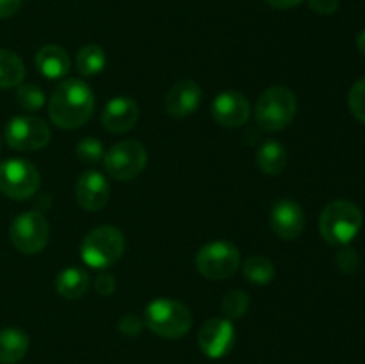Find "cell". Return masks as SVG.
Instances as JSON below:
<instances>
[{
    "label": "cell",
    "mask_w": 365,
    "mask_h": 364,
    "mask_svg": "<svg viewBox=\"0 0 365 364\" xmlns=\"http://www.w3.org/2000/svg\"><path fill=\"white\" fill-rule=\"evenodd\" d=\"M287 150L277 141H267L260 146L257 153V164L266 175H280L287 168Z\"/></svg>",
    "instance_id": "20"
},
{
    "label": "cell",
    "mask_w": 365,
    "mask_h": 364,
    "mask_svg": "<svg viewBox=\"0 0 365 364\" xmlns=\"http://www.w3.org/2000/svg\"><path fill=\"white\" fill-rule=\"evenodd\" d=\"M118 328L123 335H128V338H134L139 332L143 330V320L138 316V314H125V316L120 318V323H118Z\"/></svg>",
    "instance_id": "28"
},
{
    "label": "cell",
    "mask_w": 365,
    "mask_h": 364,
    "mask_svg": "<svg viewBox=\"0 0 365 364\" xmlns=\"http://www.w3.org/2000/svg\"><path fill=\"white\" fill-rule=\"evenodd\" d=\"M125 252V236L120 228L102 225L89 232L81 245V257L89 268L106 270L113 266Z\"/></svg>",
    "instance_id": "5"
},
{
    "label": "cell",
    "mask_w": 365,
    "mask_h": 364,
    "mask_svg": "<svg viewBox=\"0 0 365 364\" xmlns=\"http://www.w3.org/2000/svg\"><path fill=\"white\" fill-rule=\"evenodd\" d=\"M95 111V95L86 82L66 79L59 82L48 100V116L59 128H78Z\"/></svg>",
    "instance_id": "1"
},
{
    "label": "cell",
    "mask_w": 365,
    "mask_h": 364,
    "mask_svg": "<svg viewBox=\"0 0 365 364\" xmlns=\"http://www.w3.org/2000/svg\"><path fill=\"white\" fill-rule=\"evenodd\" d=\"M25 66L13 50L0 49V89L16 88L24 82Z\"/></svg>",
    "instance_id": "21"
},
{
    "label": "cell",
    "mask_w": 365,
    "mask_h": 364,
    "mask_svg": "<svg viewBox=\"0 0 365 364\" xmlns=\"http://www.w3.org/2000/svg\"><path fill=\"white\" fill-rule=\"evenodd\" d=\"M50 127L38 116H14L6 125V143L14 150H39L48 145Z\"/></svg>",
    "instance_id": "10"
},
{
    "label": "cell",
    "mask_w": 365,
    "mask_h": 364,
    "mask_svg": "<svg viewBox=\"0 0 365 364\" xmlns=\"http://www.w3.org/2000/svg\"><path fill=\"white\" fill-rule=\"evenodd\" d=\"M36 68L46 79H63L70 71V56L59 45H45L36 54Z\"/></svg>",
    "instance_id": "17"
},
{
    "label": "cell",
    "mask_w": 365,
    "mask_h": 364,
    "mask_svg": "<svg viewBox=\"0 0 365 364\" xmlns=\"http://www.w3.org/2000/svg\"><path fill=\"white\" fill-rule=\"evenodd\" d=\"M309 7L317 14H334L339 9V0H309Z\"/></svg>",
    "instance_id": "31"
},
{
    "label": "cell",
    "mask_w": 365,
    "mask_h": 364,
    "mask_svg": "<svg viewBox=\"0 0 365 364\" xmlns=\"http://www.w3.org/2000/svg\"><path fill=\"white\" fill-rule=\"evenodd\" d=\"M269 223L274 234L285 241H292L305 227V214L299 203L292 200H278L269 214Z\"/></svg>",
    "instance_id": "13"
},
{
    "label": "cell",
    "mask_w": 365,
    "mask_h": 364,
    "mask_svg": "<svg viewBox=\"0 0 365 364\" xmlns=\"http://www.w3.org/2000/svg\"><path fill=\"white\" fill-rule=\"evenodd\" d=\"M95 289H96V293L102 296L113 295L114 289H116V278H114V275L107 273V271H102V273L96 277Z\"/></svg>",
    "instance_id": "30"
},
{
    "label": "cell",
    "mask_w": 365,
    "mask_h": 364,
    "mask_svg": "<svg viewBox=\"0 0 365 364\" xmlns=\"http://www.w3.org/2000/svg\"><path fill=\"white\" fill-rule=\"evenodd\" d=\"M239 264H241V253L230 241L207 243L200 248L195 259L196 270L210 280L232 277L239 270Z\"/></svg>",
    "instance_id": "6"
},
{
    "label": "cell",
    "mask_w": 365,
    "mask_h": 364,
    "mask_svg": "<svg viewBox=\"0 0 365 364\" xmlns=\"http://www.w3.org/2000/svg\"><path fill=\"white\" fill-rule=\"evenodd\" d=\"M11 241L18 252L25 256L39 253L48 243L50 227L39 211H27L13 220L9 228Z\"/></svg>",
    "instance_id": "8"
},
{
    "label": "cell",
    "mask_w": 365,
    "mask_h": 364,
    "mask_svg": "<svg viewBox=\"0 0 365 364\" xmlns=\"http://www.w3.org/2000/svg\"><path fill=\"white\" fill-rule=\"evenodd\" d=\"M202 103V88L195 81H180L166 96V111L175 118H185Z\"/></svg>",
    "instance_id": "16"
},
{
    "label": "cell",
    "mask_w": 365,
    "mask_h": 364,
    "mask_svg": "<svg viewBox=\"0 0 365 364\" xmlns=\"http://www.w3.org/2000/svg\"><path fill=\"white\" fill-rule=\"evenodd\" d=\"M296 111L298 100L294 93L285 86H273L257 100L255 118L262 131L280 132L294 120Z\"/></svg>",
    "instance_id": "4"
},
{
    "label": "cell",
    "mask_w": 365,
    "mask_h": 364,
    "mask_svg": "<svg viewBox=\"0 0 365 364\" xmlns=\"http://www.w3.org/2000/svg\"><path fill=\"white\" fill-rule=\"evenodd\" d=\"M348 103L356 120L365 123V77L355 82L348 96Z\"/></svg>",
    "instance_id": "27"
},
{
    "label": "cell",
    "mask_w": 365,
    "mask_h": 364,
    "mask_svg": "<svg viewBox=\"0 0 365 364\" xmlns=\"http://www.w3.org/2000/svg\"><path fill=\"white\" fill-rule=\"evenodd\" d=\"M110 196L107 178L100 171L88 170L78 177L75 186V198L86 211H100L107 206Z\"/></svg>",
    "instance_id": "14"
},
{
    "label": "cell",
    "mask_w": 365,
    "mask_h": 364,
    "mask_svg": "<svg viewBox=\"0 0 365 364\" xmlns=\"http://www.w3.org/2000/svg\"><path fill=\"white\" fill-rule=\"evenodd\" d=\"M250 114H252V107L242 93L223 91L212 102L214 120L223 127H241L250 120Z\"/></svg>",
    "instance_id": "12"
},
{
    "label": "cell",
    "mask_w": 365,
    "mask_h": 364,
    "mask_svg": "<svg viewBox=\"0 0 365 364\" xmlns=\"http://www.w3.org/2000/svg\"><path fill=\"white\" fill-rule=\"evenodd\" d=\"M39 171L25 159L0 163V191L13 200H27L39 189Z\"/></svg>",
    "instance_id": "9"
},
{
    "label": "cell",
    "mask_w": 365,
    "mask_h": 364,
    "mask_svg": "<svg viewBox=\"0 0 365 364\" xmlns=\"http://www.w3.org/2000/svg\"><path fill=\"white\" fill-rule=\"evenodd\" d=\"M21 0H0V18H9L20 9Z\"/></svg>",
    "instance_id": "32"
},
{
    "label": "cell",
    "mask_w": 365,
    "mask_h": 364,
    "mask_svg": "<svg viewBox=\"0 0 365 364\" xmlns=\"http://www.w3.org/2000/svg\"><path fill=\"white\" fill-rule=\"evenodd\" d=\"M145 325L166 339H178L191 330V310L184 303L171 298H157L145 309Z\"/></svg>",
    "instance_id": "3"
},
{
    "label": "cell",
    "mask_w": 365,
    "mask_h": 364,
    "mask_svg": "<svg viewBox=\"0 0 365 364\" xmlns=\"http://www.w3.org/2000/svg\"><path fill=\"white\" fill-rule=\"evenodd\" d=\"M75 153H77V157L82 163L95 164L103 159L106 150H103V145L96 138H84L75 146Z\"/></svg>",
    "instance_id": "26"
},
{
    "label": "cell",
    "mask_w": 365,
    "mask_h": 364,
    "mask_svg": "<svg viewBox=\"0 0 365 364\" xmlns=\"http://www.w3.org/2000/svg\"><path fill=\"white\" fill-rule=\"evenodd\" d=\"M139 120V107L128 96H116L110 102H107L106 109L102 113V123L106 131L113 134H121L127 132L138 123Z\"/></svg>",
    "instance_id": "15"
},
{
    "label": "cell",
    "mask_w": 365,
    "mask_h": 364,
    "mask_svg": "<svg viewBox=\"0 0 365 364\" xmlns=\"http://www.w3.org/2000/svg\"><path fill=\"white\" fill-rule=\"evenodd\" d=\"M267 4H269L271 7H274V9H292V7L299 6V4H303L305 0H266Z\"/></svg>",
    "instance_id": "33"
},
{
    "label": "cell",
    "mask_w": 365,
    "mask_h": 364,
    "mask_svg": "<svg viewBox=\"0 0 365 364\" xmlns=\"http://www.w3.org/2000/svg\"><path fill=\"white\" fill-rule=\"evenodd\" d=\"M29 338L20 328L0 330V364H16L27 355Z\"/></svg>",
    "instance_id": "18"
},
{
    "label": "cell",
    "mask_w": 365,
    "mask_h": 364,
    "mask_svg": "<svg viewBox=\"0 0 365 364\" xmlns=\"http://www.w3.org/2000/svg\"><path fill=\"white\" fill-rule=\"evenodd\" d=\"M360 259L355 250L344 248L337 253V266L342 273H353L359 268Z\"/></svg>",
    "instance_id": "29"
},
{
    "label": "cell",
    "mask_w": 365,
    "mask_h": 364,
    "mask_svg": "<svg viewBox=\"0 0 365 364\" xmlns=\"http://www.w3.org/2000/svg\"><path fill=\"white\" fill-rule=\"evenodd\" d=\"M362 211L349 200L328 203L319 216V232L328 245L346 246L362 228Z\"/></svg>",
    "instance_id": "2"
},
{
    "label": "cell",
    "mask_w": 365,
    "mask_h": 364,
    "mask_svg": "<svg viewBox=\"0 0 365 364\" xmlns=\"http://www.w3.org/2000/svg\"><path fill=\"white\" fill-rule=\"evenodd\" d=\"M356 46H359L360 54H364L365 56V31L360 32L359 38H356Z\"/></svg>",
    "instance_id": "34"
},
{
    "label": "cell",
    "mask_w": 365,
    "mask_h": 364,
    "mask_svg": "<svg viewBox=\"0 0 365 364\" xmlns=\"http://www.w3.org/2000/svg\"><path fill=\"white\" fill-rule=\"evenodd\" d=\"M148 153L146 148L135 139H125L110 146L109 152L103 156L106 171L114 181L127 182L138 177L146 166Z\"/></svg>",
    "instance_id": "7"
},
{
    "label": "cell",
    "mask_w": 365,
    "mask_h": 364,
    "mask_svg": "<svg viewBox=\"0 0 365 364\" xmlns=\"http://www.w3.org/2000/svg\"><path fill=\"white\" fill-rule=\"evenodd\" d=\"M89 288V275L77 266H70L57 275L56 289L63 298L77 300L86 295Z\"/></svg>",
    "instance_id": "19"
},
{
    "label": "cell",
    "mask_w": 365,
    "mask_h": 364,
    "mask_svg": "<svg viewBox=\"0 0 365 364\" xmlns=\"http://www.w3.org/2000/svg\"><path fill=\"white\" fill-rule=\"evenodd\" d=\"M16 100L21 109L34 113V111H39L45 106V93L39 86L20 84L16 91Z\"/></svg>",
    "instance_id": "25"
},
{
    "label": "cell",
    "mask_w": 365,
    "mask_h": 364,
    "mask_svg": "<svg viewBox=\"0 0 365 364\" xmlns=\"http://www.w3.org/2000/svg\"><path fill=\"white\" fill-rule=\"evenodd\" d=\"M250 307V298L248 293H245L242 289H232L225 295L223 302H221V310L227 316V320H239L246 314Z\"/></svg>",
    "instance_id": "24"
},
{
    "label": "cell",
    "mask_w": 365,
    "mask_h": 364,
    "mask_svg": "<svg viewBox=\"0 0 365 364\" xmlns=\"http://www.w3.org/2000/svg\"><path fill=\"white\" fill-rule=\"evenodd\" d=\"M235 343L234 323L227 318H210L200 327L198 345L210 359H221Z\"/></svg>",
    "instance_id": "11"
},
{
    "label": "cell",
    "mask_w": 365,
    "mask_h": 364,
    "mask_svg": "<svg viewBox=\"0 0 365 364\" xmlns=\"http://www.w3.org/2000/svg\"><path fill=\"white\" fill-rule=\"evenodd\" d=\"M242 273L252 284L267 285L274 278V266L271 259L264 256H252L242 264Z\"/></svg>",
    "instance_id": "22"
},
{
    "label": "cell",
    "mask_w": 365,
    "mask_h": 364,
    "mask_svg": "<svg viewBox=\"0 0 365 364\" xmlns=\"http://www.w3.org/2000/svg\"><path fill=\"white\" fill-rule=\"evenodd\" d=\"M107 64V56L98 45H86L77 54V70L86 77H93L103 71Z\"/></svg>",
    "instance_id": "23"
}]
</instances>
